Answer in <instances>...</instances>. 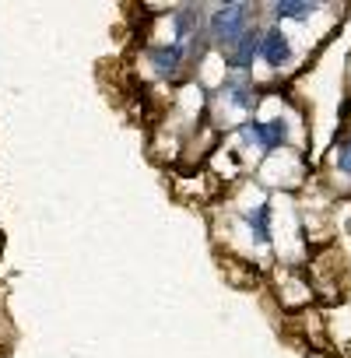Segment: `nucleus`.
I'll return each mask as SVG.
<instances>
[{
  "label": "nucleus",
  "instance_id": "1",
  "mask_svg": "<svg viewBox=\"0 0 351 358\" xmlns=\"http://www.w3.org/2000/svg\"><path fill=\"white\" fill-rule=\"evenodd\" d=\"M250 4H225V8H215L211 18H208V32L218 46H236L246 32H250Z\"/></svg>",
  "mask_w": 351,
  "mask_h": 358
},
{
  "label": "nucleus",
  "instance_id": "2",
  "mask_svg": "<svg viewBox=\"0 0 351 358\" xmlns=\"http://www.w3.org/2000/svg\"><path fill=\"white\" fill-rule=\"evenodd\" d=\"M239 134H243V141H253V144H260V148H278V144H285V134H288V127L281 123V120H274V123H243L239 127Z\"/></svg>",
  "mask_w": 351,
  "mask_h": 358
},
{
  "label": "nucleus",
  "instance_id": "3",
  "mask_svg": "<svg viewBox=\"0 0 351 358\" xmlns=\"http://www.w3.org/2000/svg\"><path fill=\"white\" fill-rule=\"evenodd\" d=\"M148 57H151L155 74H158V78H169V81L180 74V67H183V60H187V53H183L180 43H172V46H155Z\"/></svg>",
  "mask_w": 351,
  "mask_h": 358
},
{
  "label": "nucleus",
  "instance_id": "4",
  "mask_svg": "<svg viewBox=\"0 0 351 358\" xmlns=\"http://www.w3.org/2000/svg\"><path fill=\"white\" fill-rule=\"evenodd\" d=\"M257 57H260V32L250 29V32L232 46V53H225V64H229L232 71H246V67L257 64Z\"/></svg>",
  "mask_w": 351,
  "mask_h": 358
},
{
  "label": "nucleus",
  "instance_id": "5",
  "mask_svg": "<svg viewBox=\"0 0 351 358\" xmlns=\"http://www.w3.org/2000/svg\"><path fill=\"white\" fill-rule=\"evenodd\" d=\"M260 57L271 67H285L292 60V43L281 36V29H271L267 36H260Z\"/></svg>",
  "mask_w": 351,
  "mask_h": 358
},
{
  "label": "nucleus",
  "instance_id": "6",
  "mask_svg": "<svg viewBox=\"0 0 351 358\" xmlns=\"http://www.w3.org/2000/svg\"><path fill=\"white\" fill-rule=\"evenodd\" d=\"M246 222H250V232H253L257 243H271V208L267 204H260L257 211H250Z\"/></svg>",
  "mask_w": 351,
  "mask_h": 358
},
{
  "label": "nucleus",
  "instance_id": "7",
  "mask_svg": "<svg viewBox=\"0 0 351 358\" xmlns=\"http://www.w3.org/2000/svg\"><path fill=\"white\" fill-rule=\"evenodd\" d=\"M222 95H229L239 109H246V106H253V92L243 85V81H225L222 85Z\"/></svg>",
  "mask_w": 351,
  "mask_h": 358
},
{
  "label": "nucleus",
  "instance_id": "8",
  "mask_svg": "<svg viewBox=\"0 0 351 358\" xmlns=\"http://www.w3.org/2000/svg\"><path fill=\"white\" fill-rule=\"evenodd\" d=\"M316 11V4H274L278 18H309Z\"/></svg>",
  "mask_w": 351,
  "mask_h": 358
},
{
  "label": "nucleus",
  "instance_id": "9",
  "mask_svg": "<svg viewBox=\"0 0 351 358\" xmlns=\"http://www.w3.org/2000/svg\"><path fill=\"white\" fill-rule=\"evenodd\" d=\"M337 169H341L344 176H351V137L344 141V148H341V155H337Z\"/></svg>",
  "mask_w": 351,
  "mask_h": 358
}]
</instances>
